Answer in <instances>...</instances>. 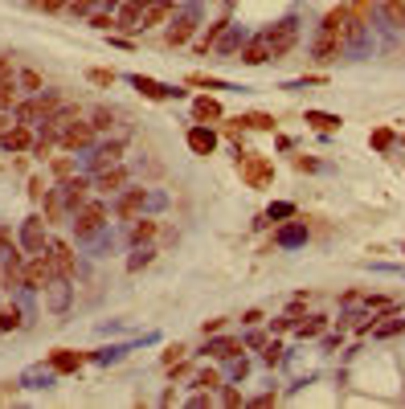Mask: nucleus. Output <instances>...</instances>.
I'll return each mask as SVG.
<instances>
[{
  "instance_id": "nucleus-36",
  "label": "nucleus",
  "mask_w": 405,
  "mask_h": 409,
  "mask_svg": "<svg viewBox=\"0 0 405 409\" xmlns=\"http://www.w3.org/2000/svg\"><path fill=\"white\" fill-rule=\"evenodd\" d=\"M87 78L94 82V87H115V70H102V66L87 70Z\"/></svg>"
},
{
  "instance_id": "nucleus-24",
  "label": "nucleus",
  "mask_w": 405,
  "mask_h": 409,
  "mask_svg": "<svg viewBox=\"0 0 405 409\" xmlns=\"http://www.w3.org/2000/svg\"><path fill=\"white\" fill-rule=\"evenodd\" d=\"M17 94H21V78H12V74H4V78H0V111H8V107H17Z\"/></svg>"
},
{
  "instance_id": "nucleus-52",
  "label": "nucleus",
  "mask_w": 405,
  "mask_h": 409,
  "mask_svg": "<svg viewBox=\"0 0 405 409\" xmlns=\"http://www.w3.org/2000/svg\"><path fill=\"white\" fill-rule=\"evenodd\" d=\"M274 401H278V397H274V393H262V397H254V406H258V409H267V406H274Z\"/></svg>"
},
{
  "instance_id": "nucleus-42",
  "label": "nucleus",
  "mask_w": 405,
  "mask_h": 409,
  "mask_svg": "<svg viewBox=\"0 0 405 409\" xmlns=\"http://www.w3.org/2000/svg\"><path fill=\"white\" fill-rule=\"evenodd\" d=\"M53 172H57L62 181H70V176H74V164H70L66 156H57V160H53Z\"/></svg>"
},
{
  "instance_id": "nucleus-43",
  "label": "nucleus",
  "mask_w": 405,
  "mask_h": 409,
  "mask_svg": "<svg viewBox=\"0 0 405 409\" xmlns=\"http://www.w3.org/2000/svg\"><path fill=\"white\" fill-rule=\"evenodd\" d=\"M184 352H188L184 344H172V348L164 352V364H168V368H172V364H180V356H184Z\"/></svg>"
},
{
  "instance_id": "nucleus-22",
  "label": "nucleus",
  "mask_w": 405,
  "mask_h": 409,
  "mask_svg": "<svg viewBox=\"0 0 405 409\" xmlns=\"http://www.w3.org/2000/svg\"><path fill=\"white\" fill-rule=\"evenodd\" d=\"M242 348H246L242 340H225V336H222V340H209V348H205V352H209V356H217V361H233Z\"/></svg>"
},
{
  "instance_id": "nucleus-49",
  "label": "nucleus",
  "mask_w": 405,
  "mask_h": 409,
  "mask_svg": "<svg viewBox=\"0 0 405 409\" xmlns=\"http://www.w3.org/2000/svg\"><path fill=\"white\" fill-rule=\"evenodd\" d=\"M402 327H405V323H402V319H397V323H385V327H377V336H397Z\"/></svg>"
},
{
  "instance_id": "nucleus-5",
  "label": "nucleus",
  "mask_w": 405,
  "mask_h": 409,
  "mask_svg": "<svg viewBox=\"0 0 405 409\" xmlns=\"http://www.w3.org/2000/svg\"><path fill=\"white\" fill-rule=\"evenodd\" d=\"M262 37L270 42V57H282V53H291V46L299 42V25H295V21H278Z\"/></svg>"
},
{
  "instance_id": "nucleus-1",
  "label": "nucleus",
  "mask_w": 405,
  "mask_h": 409,
  "mask_svg": "<svg viewBox=\"0 0 405 409\" xmlns=\"http://www.w3.org/2000/svg\"><path fill=\"white\" fill-rule=\"evenodd\" d=\"M348 25H352V12H348L344 4H340V8H332V12L323 17L319 37H315V62H336V57H340V46H344Z\"/></svg>"
},
{
  "instance_id": "nucleus-15",
  "label": "nucleus",
  "mask_w": 405,
  "mask_h": 409,
  "mask_svg": "<svg viewBox=\"0 0 405 409\" xmlns=\"http://www.w3.org/2000/svg\"><path fill=\"white\" fill-rule=\"evenodd\" d=\"M42 205H45V226H57V221L66 217V209H70V205H66V192H62V188H49Z\"/></svg>"
},
{
  "instance_id": "nucleus-27",
  "label": "nucleus",
  "mask_w": 405,
  "mask_h": 409,
  "mask_svg": "<svg viewBox=\"0 0 405 409\" xmlns=\"http://www.w3.org/2000/svg\"><path fill=\"white\" fill-rule=\"evenodd\" d=\"M33 119H45L42 98H33V102H17V123H33Z\"/></svg>"
},
{
  "instance_id": "nucleus-29",
  "label": "nucleus",
  "mask_w": 405,
  "mask_h": 409,
  "mask_svg": "<svg viewBox=\"0 0 405 409\" xmlns=\"http://www.w3.org/2000/svg\"><path fill=\"white\" fill-rule=\"evenodd\" d=\"M90 123H94V131H111V127H115V111L94 107V111H90Z\"/></svg>"
},
{
  "instance_id": "nucleus-13",
  "label": "nucleus",
  "mask_w": 405,
  "mask_h": 409,
  "mask_svg": "<svg viewBox=\"0 0 405 409\" xmlns=\"http://www.w3.org/2000/svg\"><path fill=\"white\" fill-rule=\"evenodd\" d=\"M168 12H172V0H147V4H143V17H139V29H156V25H164Z\"/></svg>"
},
{
  "instance_id": "nucleus-6",
  "label": "nucleus",
  "mask_w": 405,
  "mask_h": 409,
  "mask_svg": "<svg viewBox=\"0 0 405 409\" xmlns=\"http://www.w3.org/2000/svg\"><path fill=\"white\" fill-rule=\"evenodd\" d=\"M94 136H98V131H94V123H87V119H74V123L62 131V147H66V152H82V147H90V143H94Z\"/></svg>"
},
{
  "instance_id": "nucleus-2",
  "label": "nucleus",
  "mask_w": 405,
  "mask_h": 409,
  "mask_svg": "<svg viewBox=\"0 0 405 409\" xmlns=\"http://www.w3.org/2000/svg\"><path fill=\"white\" fill-rule=\"evenodd\" d=\"M237 172H242V181L250 184V188H267V184L274 181V164H270L267 156L242 152V147H237Z\"/></svg>"
},
{
  "instance_id": "nucleus-47",
  "label": "nucleus",
  "mask_w": 405,
  "mask_h": 409,
  "mask_svg": "<svg viewBox=\"0 0 405 409\" xmlns=\"http://www.w3.org/2000/svg\"><path fill=\"white\" fill-rule=\"evenodd\" d=\"M262 361H267V364H278V361H282V348H278V344H267V352H262Z\"/></svg>"
},
{
  "instance_id": "nucleus-31",
  "label": "nucleus",
  "mask_w": 405,
  "mask_h": 409,
  "mask_svg": "<svg viewBox=\"0 0 405 409\" xmlns=\"http://www.w3.org/2000/svg\"><path fill=\"white\" fill-rule=\"evenodd\" d=\"M385 17L393 29H405V0H385Z\"/></svg>"
},
{
  "instance_id": "nucleus-28",
  "label": "nucleus",
  "mask_w": 405,
  "mask_h": 409,
  "mask_svg": "<svg viewBox=\"0 0 405 409\" xmlns=\"http://www.w3.org/2000/svg\"><path fill=\"white\" fill-rule=\"evenodd\" d=\"M156 233H160V221H135L132 226V242L135 246H143V242H152Z\"/></svg>"
},
{
  "instance_id": "nucleus-19",
  "label": "nucleus",
  "mask_w": 405,
  "mask_h": 409,
  "mask_svg": "<svg viewBox=\"0 0 405 409\" xmlns=\"http://www.w3.org/2000/svg\"><path fill=\"white\" fill-rule=\"evenodd\" d=\"M143 201H147V192H143V188H127V192L119 197V205H115V213H119V217H135V213L143 209Z\"/></svg>"
},
{
  "instance_id": "nucleus-41",
  "label": "nucleus",
  "mask_w": 405,
  "mask_h": 409,
  "mask_svg": "<svg viewBox=\"0 0 405 409\" xmlns=\"http://www.w3.org/2000/svg\"><path fill=\"white\" fill-rule=\"evenodd\" d=\"M152 258H156V254H152V250H139V254H135L132 262H127V271H143V266H147V262H152Z\"/></svg>"
},
{
  "instance_id": "nucleus-20",
  "label": "nucleus",
  "mask_w": 405,
  "mask_h": 409,
  "mask_svg": "<svg viewBox=\"0 0 405 409\" xmlns=\"http://www.w3.org/2000/svg\"><path fill=\"white\" fill-rule=\"evenodd\" d=\"M143 4H147V0H127V4H123V12H119V29H123V33H135V29H139Z\"/></svg>"
},
{
  "instance_id": "nucleus-3",
  "label": "nucleus",
  "mask_w": 405,
  "mask_h": 409,
  "mask_svg": "<svg viewBox=\"0 0 405 409\" xmlns=\"http://www.w3.org/2000/svg\"><path fill=\"white\" fill-rule=\"evenodd\" d=\"M53 278H57V271H53V258H49V250H37V254L25 262V287L42 291V287H49Z\"/></svg>"
},
{
  "instance_id": "nucleus-12",
  "label": "nucleus",
  "mask_w": 405,
  "mask_h": 409,
  "mask_svg": "<svg viewBox=\"0 0 405 409\" xmlns=\"http://www.w3.org/2000/svg\"><path fill=\"white\" fill-rule=\"evenodd\" d=\"M90 184H94L98 192H123V188H127V168L111 164V168H102V172H98Z\"/></svg>"
},
{
  "instance_id": "nucleus-26",
  "label": "nucleus",
  "mask_w": 405,
  "mask_h": 409,
  "mask_svg": "<svg viewBox=\"0 0 405 409\" xmlns=\"http://www.w3.org/2000/svg\"><path fill=\"white\" fill-rule=\"evenodd\" d=\"M307 123L315 131H340V115H327V111H307Z\"/></svg>"
},
{
  "instance_id": "nucleus-46",
  "label": "nucleus",
  "mask_w": 405,
  "mask_h": 409,
  "mask_svg": "<svg viewBox=\"0 0 405 409\" xmlns=\"http://www.w3.org/2000/svg\"><path fill=\"white\" fill-rule=\"evenodd\" d=\"M291 213H295V205H270V221H274V217H291Z\"/></svg>"
},
{
  "instance_id": "nucleus-32",
  "label": "nucleus",
  "mask_w": 405,
  "mask_h": 409,
  "mask_svg": "<svg viewBox=\"0 0 405 409\" xmlns=\"http://www.w3.org/2000/svg\"><path fill=\"white\" fill-rule=\"evenodd\" d=\"M90 29H98V33H115V29H119V17H111V12H94V17H90Z\"/></svg>"
},
{
  "instance_id": "nucleus-14",
  "label": "nucleus",
  "mask_w": 405,
  "mask_h": 409,
  "mask_svg": "<svg viewBox=\"0 0 405 409\" xmlns=\"http://www.w3.org/2000/svg\"><path fill=\"white\" fill-rule=\"evenodd\" d=\"M90 188H94V184H90V181H82V176H70V181L62 184V192H66V205H70V213H74V209H82V205H87Z\"/></svg>"
},
{
  "instance_id": "nucleus-53",
  "label": "nucleus",
  "mask_w": 405,
  "mask_h": 409,
  "mask_svg": "<svg viewBox=\"0 0 405 409\" xmlns=\"http://www.w3.org/2000/svg\"><path fill=\"white\" fill-rule=\"evenodd\" d=\"M4 127H8V119H4V115H0V131H4Z\"/></svg>"
},
{
  "instance_id": "nucleus-50",
  "label": "nucleus",
  "mask_w": 405,
  "mask_h": 409,
  "mask_svg": "<svg viewBox=\"0 0 405 409\" xmlns=\"http://www.w3.org/2000/svg\"><path fill=\"white\" fill-rule=\"evenodd\" d=\"M295 168H299V172H312L315 160H307V156H295Z\"/></svg>"
},
{
  "instance_id": "nucleus-40",
  "label": "nucleus",
  "mask_w": 405,
  "mask_h": 409,
  "mask_svg": "<svg viewBox=\"0 0 405 409\" xmlns=\"http://www.w3.org/2000/svg\"><path fill=\"white\" fill-rule=\"evenodd\" d=\"M188 87H209V91H222V82H217V78H209V74H188Z\"/></svg>"
},
{
  "instance_id": "nucleus-4",
  "label": "nucleus",
  "mask_w": 405,
  "mask_h": 409,
  "mask_svg": "<svg viewBox=\"0 0 405 409\" xmlns=\"http://www.w3.org/2000/svg\"><path fill=\"white\" fill-rule=\"evenodd\" d=\"M102 226H107V209H102V205L87 201L82 209H74V233H78L82 242H87V237H94Z\"/></svg>"
},
{
  "instance_id": "nucleus-16",
  "label": "nucleus",
  "mask_w": 405,
  "mask_h": 409,
  "mask_svg": "<svg viewBox=\"0 0 405 409\" xmlns=\"http://www.w3.org/2000/svg\"><path fill=\"white\" fill-rule=\"evenodd\" d=\"M21 282H25V258H21V250L12 246L8 258H4V287L12 291V287H21Z\"/></svg>"
},
{
  "instance_id": "nucleus-21",
  "label": "nucleus",
  "mask_w": 405,
  "mask_h": 409,
  "mask_svg": "<svg viewBox=\"0 0 405 409\" xmlns=\"http://www.w3.org/2000/svg\"><path fill=\"white\" fill-rule=\"evenodd\" d=\"M119 156H123V143H119V139H115V143H102V147L94 152V172H102V168L119 164Z\"/></svg>"
},
{
  "instance_id": "nucleus-8",
  "label": "nucleus",
  "mask_w": 405,
  "mask_h": 409,
  "mask_svg": "<svg viewBox=\"0 0 405 409\" xmlns=\"http://www.w3.org/2000/svg\"><path fill=\"white\" fill-rule=\"evenodd\" d=\"M45 250H49V258H53V271H57V278H74V274H78L74 250H70L66 242H49Z\"/></svg>"
},
{
  "instance_id": "nucleus-23",
  "label": "nucleus",
  "mask_w": 405,
  "mask_h": 409,
  "mask_svg": "<svg viewBox=\"0 0 405 409\" xmlns=\"http://www.w3.org/2000/svg\"><path fill=\"white\" fill-rule=\"evenodd\" d=\"M192 29H197V21H192L188 12L177 17V21H172V29H168V46H184V42L192 37Z\"/></svg>"
},
{
  "instance_id": "nucleus-10",
  "label": "nucleus",
  "mask_w": 405,
  "mask_h": 409,
  "mask_svg": "<svg viewBox=\"0 0 405 409\" xmlns=\"http://www.w3.org/2000/svg\"><path fill=\"white\" fill-rule=\"evenodd\" d=\"M213 147H217V131H213L209 123H197V127L188 131V152H192V156H213Z\"/></svg>"
},
{
  "instance_id": "nucleus-25",
  "label": "nucleus",
  "mask_w": 405,
  "mask_h": 409,
  "mask_svg": "<svg viewBox=\"0 0 405 409\" xmlns=\"http://www.w3.org/2000/svg\"><path fill=\"white\" fill-rule=\"evenodd\" d=\"M242 123H246V131H274V115L267 111H246Z\"/></svg>"
},
{
  "instance_id": "nucleus-37",
  "label": "nucleus",
  "mask_w": 405,
  "mask_h": 409,
  "mask_svg": "<svg viewBox=\"0 0 405 409\" xmlns=\"http://www.w3.org/2000/svg\"><path fill=\"white\" fill-rule=\"evenodd\" d=\"M29 8H37V12H66L70 0H29Z\"/></svg>"
},
{
  "instance_id": "nucleus-11",
  "label": "nucleus",
  "mask_w": 405,
  "mask_h": 409,
  "mask_svg": "<svg viewBox=\"0 0 405 409\" xmlns=\"http://www.w3.org/2000/svg\"><path fill=\"white\" fill-rule=\"evenodd\" d=\"M82 364H87V352H74V348H53V352H49V368L62 372V376H66V372H78Z\"/></svg>"
},
{
  "instance_id": "nucleus-9",
  "label": "nucleus",
  "mask_w": 405,
  "mask_h": 409,
  "mask_svg": "<svg viewBox=\"0 0 405 409\" xmlns=\"http://www.w3.org/2000/svg\"><path fill=\"white\" fill-rule=\"evenodd\" d=\"M132 87L143 98H152V102H168V98H180L184 91H172V87H164V82H156V78H143V74H135L132 78Z\"/></svg>"
},
{
  "instance_id": "nucleus-35",
  "label": "nucleus",
  "mask_w": 405,
  "mask_h": 409,
  "mask_svg": "<svg viewBox=\"0 0 405 409\" xmlns=\"http://www.w3.org/2000/svg\"><path fill=\"white\" fill-rule=\"evenodd\" d=\"M368 143H372L377 152H389V147H393V131H389V127H377V131L368 136Z\"/></svg>"
},
{
  "instance_id": "nucleus-44",
  "label": "nucleus",
  "mask_w": 405,
  "mask_h": 409,
  "mask_svg": "<svg viewBox=\"0 0 405 409\" xmlns=\"http://www.w3.org/2000/svg\"><path fill=\"white\" fill-rule=\"evenodd\" d=\"M222 327H225V319H205V323H201V331H205V340H209V336H217Z\"/></svg>"
},
{
  "instance_id": "nucleus-33",
  "label": "nucleus",
  "mask_w": 405,
  "mask_h": 409,
  "mask_svg": "<svg viewBox=\"0 0 405 409\" xmlns=\"http://www.w3.org/2000/svg\"><path fill=\"white\" fill-rule=\"evenodd\" d=\"M192 385H197V389H205V393H213V389H222V376L209 368V372H197V376H192Z\"/></svg>"
},
{
  "instance_id": "nucleus-7",
  "label": "nucleus",
  "mask_w": 405,
  "mask_h": 409,
  "mask_svg": "<svg viewBox=\"0 0 405 409\" xmlns=\"http://www.w3.org/2000/svg\"><path fill=\"white\" fill-rule=\"evenodd\" d=\"M0 147L4 152H29V147H37V139L29 131V123H12V127L0 131Z\"/></svg>"
},
{
  "instance_id": "nucleus-17",
  "label": "nucleus",
  "mask_w": 405,
  "mask_h": 409,
  "mask_svg": "<svg viewBox=\"0 0 405 409\" xmlns=\"http://www.w3.org/2000/svg\"><path fill=\"white\" fill-rule=\"evenodd\" d=\"M192 119H197V123H222L225 111H222L217 98H197V102H192Z\"/></svg>"
},
{
  "instance_id": "nucleus-38",
  "label": "nucleus",
  "mask_w": 405,
  "mask_h": 409,
  "mask_svg": "<svg viewBox=\"0 0 405 409\" xmlns=\"http://www.w3.org/2000/svg\"><path fill=\"white\" fill-rule=\"evenodd\" d=\"M12 327H21V311L17 307H0V331H12Z\"/></svg>"
},
{
  "instance_id": "nucleus-51",
  "label": "nucleus",
  "mask_w": 405,
  "mask_h": 409,
  "mask_svg": "<svg viewBox=\"0 0 405 409\" xmlns=\"http://www.w3.org/2000/svg\"><path fill=\"white\" fill-rule=\"evenodd\" d=\"M242 323H262V311H258V307H250V311L242 316Z\"/></svg>"
},
{
  "instance_id": "nucleus-39",
  "label": "nucleus",
  "mask_w": 405,
  "mask_h": 409,
  "mask_svg": "<svg viewBox=\"0 0 405 409\" xmlns=\"http://www.w3.org/2000/svg\"><path fill=\"white\" fill-rule=\"evenodd\" d=\"M21 91H42V74L37 70H21Z\"/></svg>"
},
{
  "instance_id": "nucleus-48",
  "label": "nucleus",
  "mask_w": 405,
  "mask_h": 409,
  "mask_svg": "<svg viewBox=\"0 0 405 409\" xmlns=\"http://www.w3.org/2000/svg\"><path fill=\"white\" fill-rule=\"evenodd\" d=\"M222 401L225 406H242V393L237 389H222Z\"/></svg>"
},
{
  "instance_id": "nucleus-18",
  "label": "nucleus",
  "mask_w": 405,
  "mask_h": 409,
  "mask_svg": "<svg viewBox=\"0 0 405 409\" xmlns=\"http://www.w3.org/2000/svg\"><path fill=\"white\" fill-rule=\"evenodd\" d=\"M242 62H246V66H262V62H270V42L267 37L246 42V46H242Z\"/></svg>"
},
{
  "instance_id": "nucleus-45",
  "label": "nucleus",
  "mask_w": 405,
  "mask_h": 409,
  "mask_svg": "<svg viewBox=\"0 0 405 409\" xmlns=\"http://www.w3.org/2000/svg\"><path fill=\"white\" fill-rule=\"evenodd\" d=\"M45 192H49V188H45V181H37V176H33V181H29V197H33V201H45Z\"/></svg>"
},
{
  "instance_id": "nucleus-30",
  "label": "nucleus",
  "mask_w": 405,
  "mask_h": 409,
  "mask_svg": "<svg viewBox=\"0 0 405 409\" xmlns=\"http://www.w3.org/2000/svg\"><path fill=\"white\" fill-rule=\"evenodd\" d=\"M25 242H29L33 250H45V237H42V217H29V221H25Z\"/></svg>"
},
{
  "instance_id": "nucleus-34",
  "label": "nucleus",
  "mask_w": 405,
  "mask_h": 409,
  "mask_svg": "<svg viewBox=\"0 0 405 409\" xmlns=\"http://www.w3.org/2000/svg\"><path fill=\"white\" fill-rule=\"evenodd\" d=\"M323 327H327V319H323V316L299 319V336H303V340H307V336H319V331H323Z\"/></svg>"
}]
</instances>
